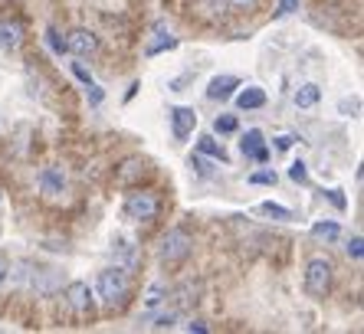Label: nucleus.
<instances>
[{"label":"nucleus","mask_w":364,"mask_h":334,"mask_svg":"<svg viewBox=\"0 0 364 334\" xmlns=\"http://www.w3.org/2000/svg\"><path fill=\"white\" fill-rule=\"evenodd\" d=\"M95 292H99L102 305H109V308H119L122 301L128 298V272H125L122 266L102 269L99 279H95Z\"/></svg>","instance_id":"1"},{"label":"nucleus","mask_w":364,"mask_h":334,"mask_svg":"<svg viewBox=\"0 0 364 334\" xmlns=\"http://www.w3.org/2000/svg\"><path fill=\"white\" fill-rule=\"evenodd\" d=\"M331 282H335V266L328 256H312L305 262V292L312 298H325L331 292Z\"/></svg>","instance_id":"2"},{"label":"nucleus","mask_w":364,"mask_h":334,"mask_svg":"<svg viewBox=\"0 0 364 334\" xmlns=\"http://www.w3.org/2000/svg\"><path fill=\"white\" fill-rule=\"evenodd\" d=\"M191 249H194V239H191L187 230H168L161 246H158V259L164 266H178V262H184L191 256Z\"/></svg>","instance_id":"3"},{"label":"nucleus","mask_w":364,"mask_h":334,"mask_svg":"<svg viewBox=\"0 0 364 334\" xmlns=\"http://www.w3.org/2000/svg\"><path fill=\"white\" fill-rule=\"evenodd\" d=\"M158 210H161V203H158V197H154L151 190L128 193V200H125V217L128 220H135V223H151V220L158 217Z\"/></svg>","instance_id":"4"},{"label":"nucleus","mask_w":364,"mask_h":334,"mask_svg":"<svg viewBox=\"0 0 364 334\" xmlns=\"http://www.w3.org/2000/svg\"><path fill=\"white\" fill-rule=\"evenodd\" d=\"M197 128V112L187 109V105H178V109H171V131L178 141H187Z\"/></svg>","instance_id":"5"},{"label":"nucleus","mask_w":364,"mask_h":334,"mask_svg":"<svg viewBox=\"0 0 364 334\" xmlns=\"http://www.w3.org/2000/svg\"><path fill=\"white\" fill-rule=\"evenodd\" d=\"M36 184H40L43 197H63L66 193V174H63V167H43L40 177H36Z\"/></svg>","instance_id":"6"},{"label":"nucleus","mask_w":364,"mask_h":334,"mask_svg":"<svg viewBox=\"0 0 364 334\" xmlns=\"http://www.w3.org/2000/svg\"><path fill=\"white\" fill-rule=\"evenodd\" d=\"M99 50V40H95L92 30H73V33H66V53H73V56H92V53Z\"/></svg>","instance_id":"7"},{"label":"nucleus","mask_w":364,"mask_h":334,"mask_svg":"<svg viewBox=\"0 0 364 334\" xmlns=\"http://www.w3.org/2000/svg\"><path fill=\"white\" fill-rule=\"evenodd\" d=\"M240 151H243L246 158L259 161V164H266V158H269V148H266V138H263V131H259V128H250V131L243 134Z\"/></svg>","instance_id":"8"},{"label":"nucleus","mask_w":364,"mask_h":334,"mask_svg":"<svg viewBox=\"0 0 364 334\" xmlns=\"http://www.w3.org/2000/svg\"><path fill=\"white\" fill-rule=\"evenodd\" d=\"M66 305L73 311H79V315H85V311L92 308V289L85 282H69L66 285Z\"/></svg>","instance_id":"9"},{"label":"nucleus","mask_w":364,"mask_h":334,"mask_svg":"<svg viewBox=\"0 0 364 334\" xmlns=\"http://www.w3.org/2000/svg\"><path fill=\"white\" fill-rule=\"evenodd\" d=\"M240 89V79L237 75H213L210 85H207V99L210 102H223Z\"/></svg>","instance_id":"10"},{"label":"nucleus","mask_w":364,"mask_h":334,"mask_svg":"<svg viewBox=\"0 0 364 334\" xmlns=\"http://www.w3.org/2000/svg\"><path fill=\"white\" fill-rule=\"evenodd\" d=\"M164 50H178V36H171V30L164 23H154V40L144 46V56H158Z\"/></svg>","instance_id":"11"},{"label":"nucleus","mask_w":364,"mask_h":334,"mask_svg":"<svg viewBox=\"0 0 364 334\" xmlns=\"http://www.w3.org/2000/svg\"><path fill=\"white\" fill-rule=\"evenodd\" d=\"M23 43V26L17 20H0V46L4 50H17Z\"/></svg>","instance_id":"12"},{"label":"nucleus","mask_w":364,"mask_h":334,"mask_svg":"<svg viewBox=\"0 0 364 334\" xmlns=\"http://www.w3.org/2000/svg\"><path fill=\"white\" fill-rule=\"evenodd\" d=\"M266 105V92L259 85H246L243 92L237 95V109L240 112H253V109H263Z\"/></svg>","instance_id":"13"},{"label":"nucleus","mask_w":364,"mask_h":334,"mask_svg":"<svg viewBox=\"0 0 364 334\" xmlns=\"http://www.w3.org/2000/svg\"><path fill=\"white\" fill-rule=\"evenodd\" d=\"M318 99H322V89H318L315 82H302L296 89V95H292L296 109H312V105H318Z\"/></svg>","instance_id":"14"},{"label":"nucleus","mask_w":364,"mask_h":334,"mask_svg":"<svg viewBox=\"0 0 364 334\" xmlns=\"http://www.w3.org/2000/svg\"><path fill=\"white\" fill-rule=\"evenodd\" d=\"M164 298H168V285H164V282H151L148 289H144V295H141V308L144 311L161 308Z\"/></svg>","instance_id":"15"},{"label":"nucleus","mask_w":364,"mask_h":334,"mask_svg":"<svg viewBox=\"0 0 364 334\" xmlns=\"http://www.w3.org/2000/svg\"><path fill=\"white\" fill-rule=\"evenodd\" d=\"M115 259H119L115 266H122L125 272H132V269L138 266V249L128 239H119V246H115Z\"/></svg>","instance_id":"16"},{"label":"nucleus","mask_w":364,"mask_h":334,"mask_svg":"<svg viewBox=\"0 0 364 334\" xmlns=\"http://www.w3.org/2000/svg\"><path fill=\"white\" fill-rule=\"evenodd\" d=\"M197 151H200V154H210V158H217V161L227 164V151H223V144L217 141L213 134H200V138H197Z\"/></svg>","instance_id":"17"},{"label":"nucleus","mask_w":364,"mask_h":334,"mask_svg":"<svg viewBox=\"0 0 364 334\" xmlns=\"http://www.w3.org/2000/svg\"><path fill=\"white\" fill-rule=\"evenodd\" d=\"M338 223H331V220H325V223H315L312 226V236L315 239H325V242H331V239H338Z\"/></svg>","instance_id":"18"},{"label":"nucleus","mask_w":364,"mask_h":334,"mask_svg":"<svg viewBox=\"0 0 364 334\" xmlns=\"http://www.w3.org/2000/svg\"><path fill=\"white\" fill-rule=\"evenodd\" d=\"M237 128H240L237 115H217V118H213V131H217V134H233Z\"/></svg>","instance_id":"19"},{"label":"nucleus","mask_w":364,"mask_h":334,"mask_svg":"<svg viewBox=\"0 0 364 334\" xmlns=\"http://www.w3.org/2000/svg\"><path fill=\"white\" fill-rule=\"evenodd\" d=\"M259 213H266V217H272V220H292V210L279 207V203H272V200L259 203Z\"/></svg>","instance_id":"20"},{"label":"nucleus","mask_w":364,"mask_h":334,"mask_svg":"<svg viewBox=\"0 0 364 334\" xmlns=\"http://www.w3.org/2000/svg\"><path fill=\"white\" fill-rule=\"evenodd\" d=\"M174 321H178V311H168V315H158L151 325H144V328H148V331H171Z\"/></svg>","instance_id":"21"},{"label":"nucleus","mask_w":364,"mask_h":334,"mask_svg":"<svg viewBox=\"0 0 364 334\" xmlns=\"http://www.w3.org/2000/svg\"><path fill=\"white\" fill-rule=\"evenodd\" d=\"M46 43H50L53 53H60V56L66 53V40L60 36V30H56V26H50V30H46Z\"/></svg>","instance_id":"22"},{"label":"nucleus","mask_w":364,"mask_h":334,"mask_svg":"<svg viewBox=\"0 0 364 334\" xmlns=\"http://www.w3.org/2000/svg\"><path fill=\"white\" fill-rule=\"evenodd\" d=\"M345 249H348V256H351V259H355V262H361L364 259V239H361V236H351V239H348V246H345Z\"/></svg>","instance_id":"23"},{"label":"nucleus","mask_w":364,"mask_h":334,"mask_svg":"<svg viewBox=\"0 0 364 334\" xmlns=\"http://www.w3.org/2000/svg\"><path fill=\"white\" fill-rule=\"evenodd\" d=\"M279 177H276V171L272 167H266V171H256V174H250V184H276Z\"/></svg>","instance_id":"24"},{"label":"nucleus","mask_w":364,"mask_h":334,"mask_svg":"<svg viewBox=\"0 0 364 334\" xmlns=\"http://www.w3.org/2000/svg\"><path fill=\"white\" fill-rule=\"evenodd\" d=\"M299 4H302V0H279V7H276V14H272V17L282 20V17H289V14H296Z\"/></svg>","instance_id":"25"},{"label":"nucleus","mask_w":364,"mask_h":334,"mask_svg":"<svg viewBox=\"0 0 364 334\" xmlns=\"http://www.w3.org/2000/svg\"><path fill=\"white\" fill-rule=\"evenodd\" d=\"M289 177H292L296 184H305V181H309V167H305V161H296V164L289 167Z\"/></svg>","instance_id":"26"},{"label":"nucleus","mask_w":364,"mask_h":334,"mask_svg":"<svg viewBox=\"0 0 364 334\" xmlns=\"http://www.w3.org/2000/svg\"><path fill=\"white\" fill-rule=\"evenodd\" d=\"M184 331H191V334H207V331H210V328H207V321H200V318H191V321H187V325H184Z\"/></svg>","instance_id":"27"},{"label":"nucleus","mask_w":364,"mask_h":334,"mask_svg":"<svg viewBox=\"0 0 364 334\" xmlns=\"http://www.w3.org/2000/svg\"><path fill=\"white\" fill-rule=\"evenodd\" d=\"M292 144H296V134H279V138H276V151H289L292 148Z\"/></svg>","instance_id":"28"},{"label":"nucleus","mask_w":364,"mask_h":334,"mask_svg":"<svg viewBox=\"0 0 364 334\" xmlns=\"http://www.w3.org/2000/svg\"><path fill=\"white\" fill-rule=\"evenodd\" d=\"M73 72H76V79H79L82 85H92V75L82 69V63H73Z\"/></svg>","instance_id":"29"},{"label":"nucleus","mask_w":364,"mask_h":334,"mask_svg":"<svg viewBox=\"0 0 364 334\" xmlns=\"http://www.w3.org/2000/svg\"><path fill=\"white\" fill-rule=\"evenodd\" d=\"M85 89H89V102H92V105H102V89H99V85H85Z\"/></svg>","instance_id":"30"},{"label":"nucleus","mask_w":364,"mask_h":334,"mask_svg":"<svg viewBox=\"0 0 364 334\" xmlns=\"http://www.w3.org/2000/svg\"><path fill=\"white\" fill-rule=\"evenodd\" d=\"M328 200L335 203V207H338V210H345V207H348V200H345V197H341V190H328Z\"/></svg>","instance_id":"31"},{"label":"nucleus","mask_w":364,"mask_h":334,"mask_svg":"<svg viewBox=\"0 0 364 334\" xmlns=\"http://www.w3.org/2000/svg\"><path fill=\"white\" fill-rule=\"evenodd\" d=\"M7 276H10V262H7V256L0 252V285L7 282Z\"/></svg>","instance_id":"32"},{"label":"nucleus","mask_w":364,"mask_h":334,"mask_svg":"<svg viewBox=\"0 0 364 334\" xmlns=\"http://www.w3.org/2000/svg\"><path fill=\"white\" fill-rule=\"evenodd\" d=\"M233 7H240V10H250V7H256V0H230Z\"/></svg>","instance_id":"33"},{"label":"nucleus","mask_w":364,"mask_h":334,"mask_svg":"<svg viewBox=\"0 0 364 334\" xmlns=\"http://www.w3.org/2000/svg\"><path fill=\"white\" fill-rule=\"evenodd\" d=\"M0 203H4V197H0Z\"/></svg>","instance_id":"34"}]
</instances>
